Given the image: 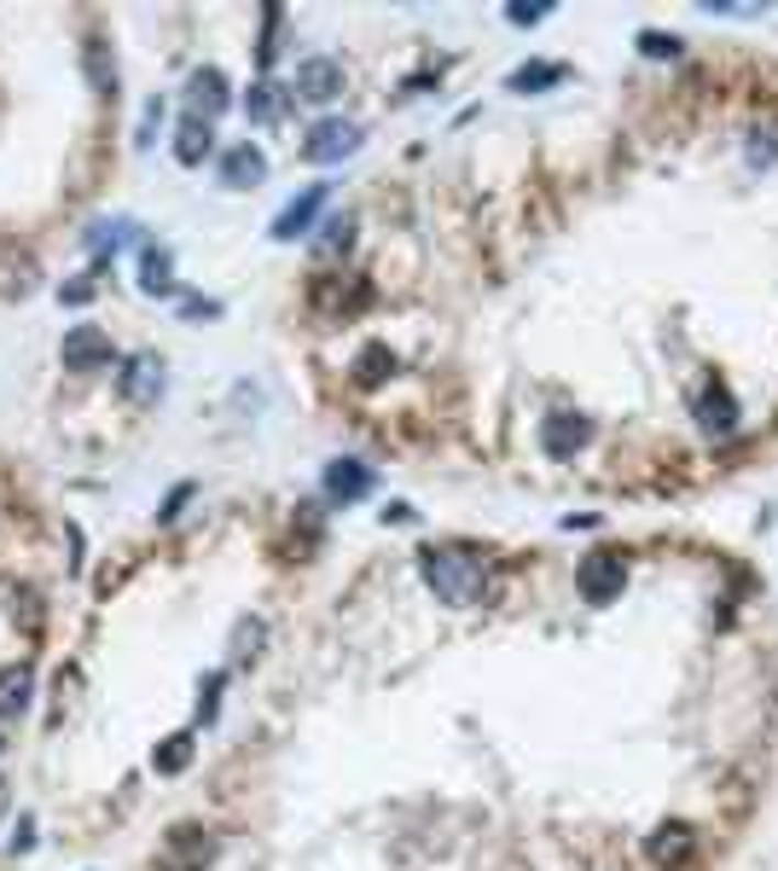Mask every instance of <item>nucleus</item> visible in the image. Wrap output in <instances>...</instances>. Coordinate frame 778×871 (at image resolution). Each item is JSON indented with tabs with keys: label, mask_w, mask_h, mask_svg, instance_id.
Here are the masks:
<instances>
[{
	"label": "nucleus",
	"mask_w": 778,
	"mask_h": 871,
	"mask_svg": "<svg viewBox=\"0 0 778 871\" xmlns=\"http://www.w3.org/2000/svg\"><path fill=\"white\" fill-rule=\"evenodd\" d=\"M419 576L442 604H477L488 593V563H482V552H470V546H424Z\"/></svg>",
	"instance_id": "1"
},
{
	"label": "nucleus",
	"mask_w": 778,
	"mask_h": 871,
	"mask_svg": "<svg viewBox=\"0 0 778 871\" xmlns=\"http://www.w3.org/2000/svg\"><path fill=\"white\" fill-rule=\"evenodd\" d=\"M366 146L360 123H343V116H320V123L302 134V164H343Z\"/></svg>",
	"instance_id": "2"
},
{
	"label": "nucleus",
	"mask_w": 778,
	"mask_h": 871,
	"mask_svg": "<svg viewBox=\"0 0 778 871\" xmlns=\"http://www.w3.org/2000/svg\"><path fill=\"white\" fill-rule=\"evenodd\" d=\"M210 860H215V837L203 825H169V837L157 842L163 871H203Z\"/></svg>",
	"instance_id": "3"
},
{
	"label": "nucleus",
	"mask_w": 778,
	"mask_h": 871,
	"mask_svg": "<svg viewBox=\"0 0 778 871\" xmlns=\"http://www.w3.org/2000/svg\"><path fill=\"white\" fill-rule=\"evenodd\" d=\"M576 587H581V599L587 604H610L627 587V558L622 552H587L581 563H576Z\"/></svg>",
	"instance_id": "4"
},
{
	"label": "nucleus",
	"mask_w": 778,
	"mask_h": 871,
	"mask_svg": "<svg viewBox=\"0 0 778 871\" xmlns=\"http://www.w3.org/2000/svg\"><path fill=\"white\" fill-rule=\"evenodd\" d=\"M163 383H169V372H163L157 355H129L122 372H116V395L129 401V407H157Z\"/></svg>",
	"instance_id": "5"
},
{
	"label": "nucleus",
	"mask_w": 778,
	"mask_h": 871,
	"mask_svg": "<svg viewBox=\"0 0 778 871\" xmlns=\"http://www.w3.org/2000/svg\"><path fill=\"white\" fill-rule=\"evenodd\" d=\"M58 360H65L70 372H93V367H105V360H116V349L99 326H70L65 343H58Z\"/></svg>",
	"instance_id": "6"
},
{
	"label": "nucleus",
	"mask_w": 778,
	"mask_h": 871,
	"mask_svg": "<svg viewBox=\"0 0 778 871\" xmlns=\"http://www.w3.org/2000/svg\"><path fill=\"white\" fill-rule=\"evenodd\" d=\"M291 93L309 99V105H332V99L343 93V65H337V58H302Z\"/></svg>",
	"instance_id": "7"
},
{
	"label": "nucleus",
	"mask_w": 778,
	"mask_h": 871,
	"mask_svg": "<svg viewBox=\"0 0 778 871\" xmlns=\"http://www.w3.org/2000/svg\"><path fill=\"white\" fill-rule=\"evenodd\" d=\"M227 105H233L227 76H221V70H192V82H187V116H198V123H215Z\"/></svg>",
	"instance_id": "8"
},
{
	"label": "nucleus",
	"mask_w": 778,
	"mask_h": 871,
	"mask_svg": "<svg viewBox=\"0 0 778 871\" xmlns=\"http://www.w3.org/2000/svg\"><path fill=\"white\" fill-rule=\"evenodd\" d=\"M291 105H297V93L285 82H274V76H262V82H251V93H244V116H251L256 129H274Z\"/></svg>",
	"instance_id": "9"
},
{
	"label": "nucleus",
	"mask_w": 778,
	"mask_h": 871,
	"mask_svg": "<svg viewBox=\"0 0 778 871\" xmlns=\"http://www.w3.org/2000/svg\"><path fill=\"white\" fill-rule=\"evenodd\" d=\"M587 436H592V424H587L581 413H569V407L546 413V424H541V448H546L552 459H569V454H576Z\"/></svg>",
	"instance_id": "10"
},
{
	"label": "nucleus",
	"mask_w": 778,
	"mask_h": 871,
	"mask_svg": "<svg viewBox=\"0 0 778 871\" xmlns=\"http://www.w3.org/2000/svg\"><path fill=\"white\" fill-rule=\"evenodd\" d=\"M314 215H325V187L297 192L291 204H285V210L274 215V238H279V245H291V238H302V233L314 227Z\"/></svg>",
	"instance_id": "11"
},
{
	"label": "nucleus",
	"mask_w": 778,
	"mask_h": 871,
	"mask_svg": "<svg viewBox=\"0 0 778 871\" xmlns=\"http://www.w3.org/2000/svg\"><path fill=\"white\" fill-rule=\"evenodd\" d=\"M373 494V471H366L360 459H332L325 465V500L332 505H355Z\"/></svg>",
	"instance_id": "12"
},
{
	"label": "nucleus",
	"mask_w": 778,
	"mask_h": 871,
	"mask_svg": "<svg viewBox=\"0 0 778 871\" xmlns=\"http://www.w3.org/2000/svg\"><path fill=\"white\" fill-rule=\"evenodd\" d=\"M645 855H651V866L680 871V866H691V855H698V830L691 825H663L657 837L645 842Z\"/></svg>",
	"instance_id": "13"
},
{
	"label": "nucleus",
	"mask_w": 778,
	"mask_h": 871,
	"mask_svg": "<svg viewBox=\"0 0 778 871\" xmlns=\"http://www.w3.org/2000/svg\"><path fill=\"white\" fill-rule=\"evenodd\" d=\"M698 424L709 436H732L738 431V401H732L726 383H709V390L698 395Z\"/></svg>",
	"instance_id": "14"
},
{
	"label": "nucleus",
	"mask_w": 778,
	"mask_h": 871,
	"mask_svg": "<svg viewBox=\"0 0 778 871\" xmlns=\"http://www.w3.org/2000/svg\"><path fill=\"white\" fill-rule=\"evenodd\" d=\"M221 180H227L233 192H244V187H262V180H268V157H262L251 139H244V146H233L227 157H221Z\"/></svg>",
	"instance_id": "15"
},
{
	"label": "nucleus",
	"mask_w": 778,
	"mask_h": 871,
	"mask_svg": "<svg viewBox=\"0 0 778 871\" xmlns=\"http://www.w3.org/2000/svg\"><path fill=\"white\" fill-rule=\"evenodd\" d=\"M81 65H88V88L99 93V99H116V58H111V47H105V35H88L81 42Z\"/></svg>",
	"instance_id": "16"
},
{
	"label": "nucleus",
	"mask_w": 778,
	"mask_h": 871,
	"mask_svg": "<svg viewBox=\"0 0 778 871\" xmlns=\"http://www.w3.org/2000/svg\"><path fill=\"white\" fill-rule=\"evenodd\" d=\"M210 152H215V129L198 123V116H187V123L175 129V164H180V169H198Z\"/></svg>",
	"instance_id": "17"
},
{
	"label": "nucleus",
	"mask_w": 778,
	"mask_h": 871,
	"mask_svg": "<svg viewBox=\"0 0 778 871\" xmlns=\"http://www.w3.org/2000/svg\"><path fill=\"white\" fill-rule=\"evenodd\" d=\"M564 76H569V70L552 65V58H529V65L511 70V93H546V88H558Z\"/></svg>",
	"instance_id": "18"
},
{
	"label": "nucleus",
	"mask_w": 778,
	"mask_h": 871,
	"mask_svg": "<svg viewBox=\"0 0 778 871\" xmlns=\"http://www.w3.org/2000/svg\"><path fill=\"white\" fill-rule=\"evenodd\" d=\"M192 749H198V733H175V738H163L152 749V767H157L163 779H175V773H187V767H192Z\"/></svg>",
	"instance_id": "19"
},
{
	"label": "nucleus",
	"mask_w": 778,
	"mask_h": 871,
	"mask_svg": "<svg viewBox=\"0 0 778 871\" xmlns=\"http://www.w3.org/2000/svg\"><path fill=\"white\" fill-rule=\"evenodd\" d=\"M140 291H146V297H169L175 291L169 250H146V256H140Z\"/></svg>",
	"instance_id": "20"
},
{
	"label": "nucleus",
	"mask_w": 778,
	"mask_h": 871,
	"mask_svg": "<svg viewBox=\"0 0 778 871\" xmlns=\"http://www.w3.org/2000/svg\"><path fill=\"white\" fill-rule=\"evenodd\" d=\"M396 372V355L384 349V343H373V349H360V360H355V383L360 390H378V383Z\"/></svg>",
	"instance_id": "21"
},
{
	"label": "nucleus",
	"mask_w": 778,
	"mask_h": 871,
	"mask_svg": "<svg viewBox=\"0 0 778 871\" xmlns=\"http://www.w3.org/2000/svg\"><path fill=\"white\" fill-rule=\"evenodd\" d=\"M30 708V668H7L0 674V715H24Z\"/></svg>",
	"instance_id": "22"
},
{
	"label": "nucleus",
	"mask_w": 778,
	"mask_h": 871,
	"mask_svg": "<svg viewBox=\"0 0 778 871\" xmlns=\"http://www.w3.org/2000/svg\"><path fill=\"white\" fill-rule=\"evenodd\" d=\"M349 238H355V221L349 215H325V233L314 238V256L332 261L337 250H349Z\"/></svg>",
	"instance_id": "23"
},
{
	"label": "nucleus",
	"mask_w": 778,
	"mask_h": 871,
	"mask_svg": "<svg viewBox=\"0 0 778 871\" xmlns=\"http://www.w3.org/2000/svg\"><path fill=\"white\" fill-rule=\"evenodd\" d=\"M744 157H749V169H773L778 164V134H749Z\"/></svg>",
	"instance_id": "24"
},
{
	"label": "nucleus",
	"mask_w": 778,
	"mask_h": 871,
	"mask_svg": "<svg viewBox=\"0 0 778 871\" xmlns=\"http://www.w3.org/2000/svg\"><path fill=\"white\" fill-rule=\"evenodd\" d=\"M279 24H285V12H279V7L262 12V30H268V35H262V65H274V53H279Z\"/></svg>",
	"instance_id": "25"
},
{
	"label": "nucleus",
	"mask_w": 778,
	"mask_h": 871,
	"mask_svg": "<svg viewBox=\"0 0 778 871\" xmlns=\"http://www.w3.org/2000/svg\"><path fill=\"white\" fill-rule=\"evenodd\" d=\"M640 53H651V58L668 53V58H674V53H680V42H674V35H663V30H640Z\"/></svg>",
	"instance_id": "26"
},
{
	"label": "nucleus",
	"mask_w": 778,
	"mask_h": 871,
	"mask_svg": "<svg viewBox=\"0 0 778 871\" xmlns=\"http://www.w3.org/2000/svg\"><path fill=\"white\" fill-rule=\"evenodd\" d=\"M546 12H552V7H541V0H535V7H523V0H518V7H505V18H511L518 30H523V24H541Z\"/></svg>",
	"instance_id": "27"
},
{
	"label": "nucleus",
	"mask_w": 778,
	"mask_h": 871,
	"mask_svg": "<svg viewBox=\"0 0 778 871\" xmlns=\"http://www.w3.org/2000/svg\"><path fill=\"white\" fill-rule=\"evenodd\" d=\"M215 697H221V674H210V680H203V697H198V715H203V721L215 715Z\"/></svg>",
	"instance_id": "28"
},
{
	"label": "nucleus",
	"mask_w": 778,
	"mask_h": 871,
	"mask_svg": "<svg viewBox=\"0 0 778 871\" xmlns=\"http://www.w3.org/2000/svg\"><path fill=\"white\" fill-rule=\"evenodd\" d=\"M187 500H192V489H187V482H180V489L169 494V505H163V523H169V517H175V512H180V505H187Z\"/></svg>",
	"instance_id": "29"
},
{
	"label": "nucleus",
	"mask_w": 778,
	"mask_h": 871,
	"mask_svg": "<svg viewBox=\"0 0 778 871\" xmlns=\"http://www.w3.org/2000/svg\"><path fill=\"white\" fill-rule=\"evenodd\" d=\"M221 302H187V320H215Z\"/></svg>",
	"instance_id": "30"
}]
</instances>
